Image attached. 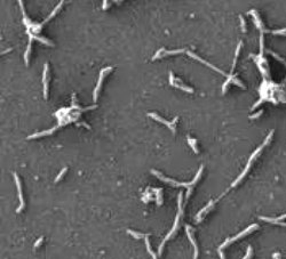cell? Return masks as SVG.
<instances>
[{
	"label": "cell",
	"instance_id": "obj_3",
	"mask_svg": "<svg viewBox=\"0 0 286 259\" xmlns=\"http://www.w3.org/2000/svg\"><path fill=\"white\" fill-rule=\"evenodd\" d=\"M148 115H149L150 118L154 119L156 121H158V122H160V123H164L166 127H168V128L172 130V132H173V134H175V125H176V121H177V119H179L177 116H175V118L173 119V121H172V122H168V121H166L165 119H163L161 116H159L157 113H149Z\"/></svg>",
	"mask_w": 286,
	"mask_h": 259
},
{
	"label": "cell",
	"instance_id": "obj_14",
	"mask_svg": "<svg viewBox=\"0 0 286 259\" xmlns=\"http://www.w3.org/2000/svg\"><path fill=\"white\" fill-rule=\"evenodd\" d=\"M29 36H30V40H32V39H37V40H39L40 42L46 43V45H48V46H52V45H53V43H52V42H49L46 38L39 37V36H37V34H29Z\"/></svg>",
	"mask_w": 286,
	"mask_h": 259
},
{
	"label": "cell",
	"instance_id": "obj_21",
	"mask_svg": "<svg viewBox=\"0 0 286 259\" xmlns=\"http://www.w3.org/2000/svg\"><path fill=\"white\" fill-rule=\"evenodd\" d=\"M252 257V247H248L247 248V252H246V255H245V257L243 259H251Z\"/></svg>",
	"mask_w": 286,
	"mask_h": 259
},
{
	"label": "cell",
	"instance_id": "obj_23",
	"mask_svg": "<svg viewBox=\"0 0 286 259\" xmlns=\"http://www.w3.org/2000/svg\"><path fill=\"white\" fill-rule=\"evenodd\" d=\"M262 113H263V111L261 110V111H259L258 113H255L254 115H251V116H249V119H256V118H259V116H260V115H261Z\"/></svg>",
	"mask_w": 286,
	"mask_h": 259
},
{
	"label": "cell",
	"instance_id": "obj_18",
	"mask_svg": "<svg viewBox=\"0 0 286 259\" xmlns=\"http://www.w3.org/2000/svg\"><path fill=\"white\" fill-rule=\"evenodd\" d=\"M153 192L157 193V203H158V205H160L163 203V201H161V189H153Z\"/></svg>",
	"mask_w": 286,
	"mask_h": 259
},
{
	"label": "cell",
	"instance_id": "obj_1",
	"mask_svg": "<svg viewBox=\"0 0 286 259\" xmlns=\"http://www.w3.org/2000/svg\"><path fill=\"white\" fill-rule=\"evenodd\" d=\"M151 174H153L154 176H157L160 180H164V182H166V183H170L172 184L173 186H183V187H187V188H190L192 186L195 185V183L193 182H190V183H180V182H176V180H173L171 178H167V177H165V176H163L159 171H157V170H151Z\"/></svg>",
	"mask_w": 286,
	"mask_h": 259
},
{
	"label": "cell",
	"instance_id": "obj_19",
	"mask_svg": "<svg viewBox=\"0 0 286 259\" xmlns=\"http://www.w3.org/2000/svg\"><path fill=\"white\" fill-rule=\"evenodd\" d=\"M66 170H68V168H63V169L61 170V172H60V174L57 175L56 178H55V183H57V182H58V180H60V179H61V178L63 177V175H64V174L66 172Z\"/></svg>",
	"mask_w": 286,
	"mask_h": 259
},
{
	"label": "cell",
	"instance_id": "obj_24",
	"mask_svg": "<svg viewBox=\"0 0 286 259\" xmlns=\"http://www.w3.org/2000/svg\"><path fill=\"white\" fill-rule=\"evenodd\" d=\"M42 241H44V238H42V236H41V238H39L38 240L36 241V243H35V248H38L39 245L42 243Z\"/></svg>",
	"mask_w": 286,
	"mask_h": 259
},
{
	"label": "cell",
	"instance_id": "obj_8",
	"mask_svg": "<svg viewBox=\"0 0 286 259\" xmlns=\"http://www.w3.org/2000/svg\"><path fill=\"white\" fill-rule=\"evenodd\" d=\"M47 72H48V64H47V63H45V65H44V73H42V82H44V97H45V98H47V94H48Z\"/></svg>",
	"mask_w": 286,
	"mask_h": 259
},
{
	"label": "cell",
	"instance_id": "obj_17",
	"mask_svg": "<svg viewBox=\"0 0 286 259\" xmlns=\"http://www.w3.org/2000/svg\"><path fill=\"white\" fill-rule=\"evenodd\" d=\"M31 41H32V40L29 41V45H28L26 50H25V54H24V62H25L26 65L29 64V55H30V50H31Z\"/></svg>",
	"mask_w": 286,
	"mask_h": 259
},
{
	"label": "cell",
	"instance_id": "obj_2",
	"mask_svg": "<svg viewBox=\"0 0 286 259\" xmlns=\"http://www.w3.org/2000/svg\"><path fill=\"white\" fill-rule=\"evenodd\" d=\"M259 226L256 225V224H253L252 226H248L247 228L245 229V231H243V232H240L239 234H237L236 236H233V238H230V239H227L226 242H223L221 245H220V248H219V250H222L223 248H226L228 244H230L231 242H233V241L238 240V239H240V238H243V236H245V235H247L249 232H252V231H254V229H256Z\"/></svg>",
	"mask_w": 286,
	"mask_h": 259
},
{
	"label": "cell",
	"instance_id": "obj_7",
	"mask_svg": "<svg viewBox=\"0 0 286 259\" xmlns=\"http://www.w3.org/2000/svg\"><path fill=\"white\" fill-rule=\"evenodd\" d=\"M186 231H187L188 239L190 240L191 244H192L193 248H195V256H193V259H197V257H198V247H197V243H196V241H195L193 236H192V228H191V226L186 225Z\"/></svg>",
	"mask_w": 286,
	"mask_h": 259
},
{
	"label": "cell",
	"instance_id": "obj_11",
	"mask_svg": "<svg viewBox=\"0 0 286 259\" xmlns=\"http://www.w3.org/2000/svg\"><path fill=\"white\" fill-rule=\"evenodd\" d=\"M58 127H54V128H52L51 130H46V131H42V132H38V134H33V135H31V136H29L28 137V139H32V138H37V137H41V136H46V135H49V134H52V132H54L55 130L57 129Z\"/></svg>",
	"mask_w": 286,
	"mask_h": 259
},
{
	"label": "cell",
	"instance_id": "obj_26",
	"mask_svg": "<svg viewBox=\"0 0 286 259\" xmlns=\"http://www.w3.org/2000/svg\"><path fill=\"white\" fill-rule=\"evenodd\" d=\"M103 9H107V8H109V1H103V7H102Z\"/></svg>",
	"mask_w": 286,
	"mask_h": 259
},
{
	"label": "cell",
	"instance_id": "obj_9",
	"mask_svg": "<svg viewBox=\"0 0 286 259\" xmlns=\"http://www.w3.org/2000/svg\"><path fill=\"white\" fill-rule=\"evenodd\" d=\"M285 218H286V215H283V216H280V217H278V218L260 217L261 220H265V222H274V224H280V225H283V226H286V224L285 222H280V220H283V219H285Z\"/></svg>",
	"mask_w": 286,
	"mask_h": 259
},
{
	"label": "cell",
	"instance_id": "obj_13",
	"mask_svg": "<svg viewBox=\"0 0 286 259\" xmlns=\"http://www.w3.org/2000/svg\"><path fill=\"white\" fill-rule=\"evenodd\" d=\"M174 87L180 88V89H182V90H184V92H188V93H193V89H192L191 87H187V86H184V85H183L180 80H177V82H175Z\"/></svg>",
	"mask_w": 286,
	"mask_h": 259
},
{
	"label": "cell",
	"instance_id": "obj_16",
	"mask_svg": "<svg viewBox=\"0 0 286 259\" xmlns=\"http://www.w3.org/2000/svg\"><path fill=\"white\" fill-rule=\"evenodd\" d=\"M188 144L190 145L191 147H192V149H193V152L197 154L198 153V148H197V141L196 139H193V138H190V137H188Z\"/></svg>",
	"mask_w": 286,
	"mask_h": 259
},
{
	"label": "cell",
	"instance_id": "obj_25",
	"mask_svg": "<svg viewBox=\"0 0 286 259\" xmlns=\"http://www.w3.org/2000/svg\"><path fill=\"white\" fill-rule=\"evenodd\" d=\"M232 82H233V83H236V85H238V86H239L240 88H245V87H244V85H243L242 82H239V81H238V80H237L236 78L233 79V81H232Z\"/></svg>",
	"mask_w": 286,
	"mask_h": 259
},
{
	"label": "cell",
	"instance_id": "obj_10",
	"mask_svg": "<svg viewBox=\"0 0 286 259\" xmlns=\"http://www.w3.org/2000/svg\"><path fill=\"white\" fill-rule=\"evenodd\" d=\"M216 201H210V203L207 204L205 208H203L198 214H197V216H196V219H197V222H200L202 220V216H203V214H205V212H207L210 209H212L213 208V205H214V203H215Z\"/></svg>",
	"mask_w": 286,
	"mask_h": 259
},
{
	"label": "cell",
	"instance_id": "obj_6",
	"mask_svg": "<svg viewBox=\"0 0 286 259\" xmlns=\"http://www.w3.org/2000/svg\"><path fill=\"white\" fill-rule=\"evenodd\" d=\"M186 53H187V54H188V55H189V56H191L192 58H195V59H197V61H199L200 63H203V64H205V65H207V66H210V68H211V69H212V70H214V71H216V72H219V73L223 74V75H227V74L224 73L223 71H221V70H220V69H217L216 66H214V65H212V64H211V63H208V62H206V61H204V59H203L202 57H199V56H197V55H196V54H193V53H191V52H189V50H187Z\"/></svg>",
	"mask_w": 286,
	"mask_h": 259
},
{
	"label": "cell",
	"instance_id": "obj_28",
	"mask_svg": "<svg viewBox=\"0 0 286 259\" xmlns=\"http://www.w3.org/2000/svg\"><path fill=\"white\" fill-rule=\"evenodd\" d=\"M274 258L275 259H280V255H279V253H274Z\"/></svg>",
	"mask_w": 286,
	"mask_h": 259
},
{
	"label": "cell",
	"instance_id": "obj_12",
	"mask_svg": "<svg viewBox=\"0 0 286 259\" xmlns=\"http://www.w3.org/2000/svg\"><path fill=\"white\" fill-rule=\"evenodd\" d=\"M127 233H128L129 235H132L133 238L137 239V240H140V239H145L147 236H149V234H142V233H137V232H134V231H132V229H127Z\"/></svg>",
	"mask_w": 286,
	"mask_h": 259
},
{
	"label": "cell",
	"instance_id": "obj_15",
	"mask_svg": "<svg viewBox=\"0 0 286 259\" xmlns=\"http://www.w3.org/2000/svg\"><path fill=\"white\" fill-rule=\"evenodd\" d=\"M144 242H145V247H147V250H148V252L151 255V257L152 259H157V256H156V253L153 252L152 250H151V248H150V242H149V239H148V236L144 239Z\"/></svg>",
	"mask_w": 286,
	"mask_h": 259
},
{
	"label": "cell",
	"instance_id": "obj_4",
	"mask_svg": "<svg viewBox=\"0 0 286 259\" xmlns=\"http://www.w3.org/2000/svg\"><path fill=\"white\" fill-rule=\"evenodd\" d=\"M111 70H112V68H111V66H109V68H105V69H102V70H101V72H100V78H98V81H97V85H96L95 89H94V92H93V99H94V102H96V99H97L98 92H100L101 86H102V82H103L104 74H107L108 72H110Z\"/></svg>",
	"mask_w": 286,
	"mask_h": 259
},
{
	"label": "cell",
	"instance_id": "obj_5",
	"mask_svg": "<svg viewBox=\"0 0 286 259\" xmlns=\"http://www.w3.org/2000/svg\"><path fill=\"white\" fill-rule=\"evenodd\" d=\"M14 175V179H15V183H16V187H17V192H19V207L17 208L16 212H21L24 207H25V203H24V199H23V195H22V188H21V182H19V178L17 176L16 172L13 174Z\"/></svg>",
	"mask_w": 286,
	"mask_h": 259
},
{
	"label": "cell",
	"instance_id": "obj_22",
	"mask_svg": "<svg viewBox=\"0 0 286 259\" xmlns=\"http://www.w3.org/2000/svg\"><path fill=\"white\" fill-rule=\"evenodd\" d=\"M170 85L171 86H174L175 85V78H174V74H173V72H170Z\"/></svg>",
	"mask_w": 286,
	"mask_h": 259
},
{
	"label": "cell",
	"instance_id": "obj_27",
	"mask_svg": "<svg viewBox=\"0 0 286 259\" xmlns=\"http://www.w3.org/2000/svg\"><path fill=\"white\" fill-rule=\"evenodd\" d=\"M219 255H220L221 259H226V258H224V255H223V252H222L221 250H219Z\"/></svg>",
	"mask_w": 286,
	"mask_h": 259
},
{
	"label": "cell",
	"instance_id": "obj_20",
	"mask_svg": "<svg viewBox=\"0 0 286 259\" xmlns=\"http://www.w3.org/2000/svg\"><path fill=\"white\" fill-rule=\"evenodd\" d=\"M239 19H240V24H242V30L245 33L246 32V23H245V19H243V16H239Z\"/></svg>",
	"mask_w": 286,
	"mask_h": 259
}]
</instances>
